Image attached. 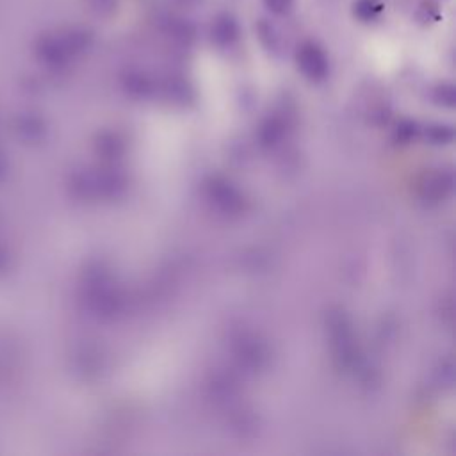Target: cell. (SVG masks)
Returning a JSON list of instances; mask_svg holds the SVG:
<instances>
[{
	"mask_svg": "<svg viewBox=\"0 0 456 456\" xmlns=\"http://www.w3.org/2000/svg\"><path fill=\"white\" fill-rule=\"evenodd\" d=\"M89 40H91L89 33L82 29H65V31H57V33L41 38L40 52L49 59L63 61L86 49Z\"/></svg>",
	"mask_w": 456,
	"mask_h": 456,
	"instance_id": "cell-1",
	"label": "cell"
},
{
	"mask_svg": "<svg viewBox=\"0 0 456 456\" xmlns=\"http://www.w3.org/2000/svg\"><path fill=\"white\" fill-rule=\"evenodd\" d=\"M298 65L312 79L324 77L328 72V61L323 49L314 41H305L298 49Z\"/></svg>",
	"mask_w": 456,
	"mask_h": 456,
	"instance_id": "cell-2",
	"label": "cell"
},
{
	"mask_svg": "<svg viewBox=\"0 0 456 456\" xmlns=\"http://www.w3.org/2000/svg\"><path fill=\"white\" fill-rule=\"evenodd\" d=\"M239 22L232 13H219L210 25V36L219 47H230L239 40Z\"/></svg>",
	"mask_w": 456,
	"mask_h": 456,
	"instance_id": "cell-3",
	"label": "cell"
},
{
	"mask_svg": "<svg viewBox=\"0 0 456 456\" xmlns=\"http://www.w3.org/2000/svg\"><path fill=\"white\" fill-rule=\"evenodd\" d=\"M384 11L385 4L382 0H355V4H353V15L356 20L363 22V24L376 22Z\"/></svg>",
	"mask_w": 456,
	"mask_h": 456,
	"instance_id": "cell-4",
	"label": "cell"
},
{
	"mask_svg": "<svg viewBox=\"0 0 456 456\" xmlns=\"http://www.w3.org/2000/svg\"><path fill=\"white\" fill-rule=\"evenodd\" d=\"M262 2L267 11H269L271 15H276V17L289 15L292 6H294V0H262Z\"/></svg>",
	"mask_w": 456,
	"mask_h": 456,
	"instance_id": "cell-5",
	"label": "cell"
},
{
	"mask_svg": "<svg viewBox=\"0 0 456 456\" xmlns=\"http://www.w3.org/2000/svg\"><path fill=\"white\" fill-rule=\"evenodd\" d=\"M91 9L100 15H107V13H113L116 9L118 0H88Z\"/></svg>",
	"mask_w": 456,
	"mask_h": 456,
	"instance_id": "cell-6",
	"label": "cell"
}]
</instances>
